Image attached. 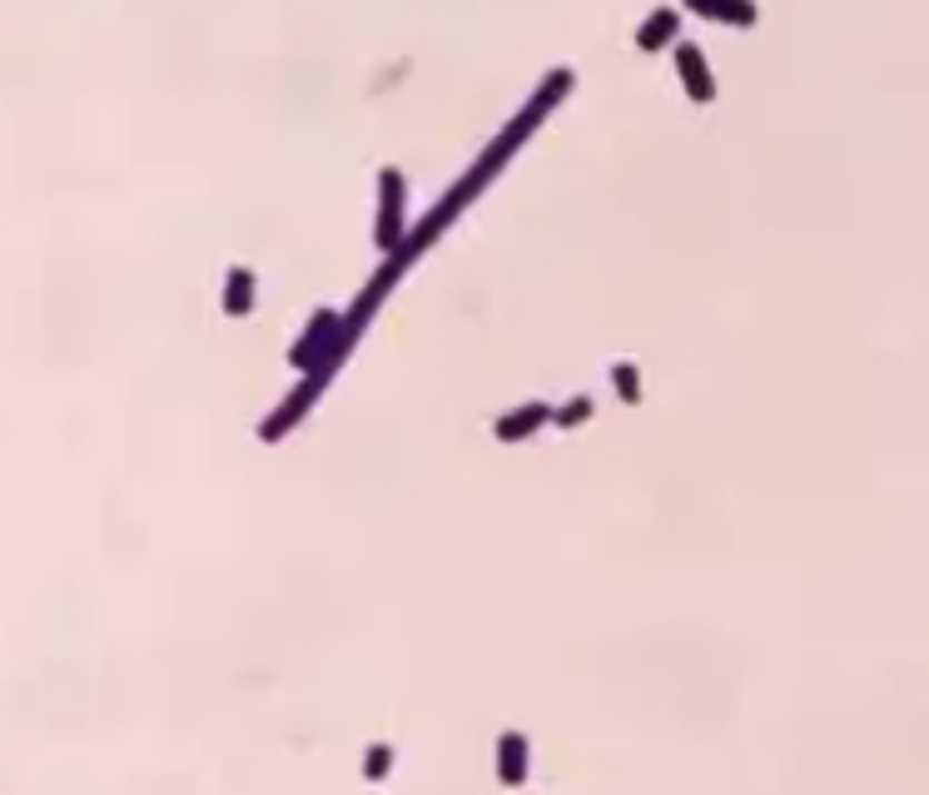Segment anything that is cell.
I'll list each match as a JSON object with an SVG mask.
<instances>
[{"mask_svg": "<svg viewBox=\"0 0 929 795\" xmlns=\"http://www.w3.org/2000/svg\"><path fill=\"white\" fill-rule=\"evenodd\" d=\"M497 781L502 786H522L527 781V736H517V731H502L497 741Z\"/></svg>", "mask_w": 929, "mask_h": 795, "instance_id": "1", "label": "cell"}, {"mask_svg": "<svg viewBox=\"0 0 929 795\" xmlns=\"http://www.w3.org/2000/svg\"><path fill=\"white\" fill-rule=\"evenodd\" d=\"M547 418H557L552 408H542V403H532V408H522V413H507V418H497V438L502 443H517V438H527V433H537Z\"/></svg>", "mask_w": 929, "mask_h": 795, "instance_id": "2", "label": "cell"}, {"mask_svg": "<svg viewBox=\"0 0 929 795\" xmlns=\"http://www.w3.org/2000/svg\"><path fill=\"white\" fill-rule=\"evenodd\" d=\"M616 388H622V398H626V403H636V398H642V384H636V374H632V368H616Z\"/></svg>", "mask_w": 929, "mask_h": 795, "instance_id": "5", "label": "cell"}, {"mask_svg": "<svg viewBox=\"0 0 929 795\" xmlns=\"http://www.w3.org/2000/svg\"><path fill=\"white\" fill-rule=\"evenodd\" d=\"M388 761H393L388 746H373V751H368V781H383V776H388Z\"/></svg>", "mask_w": 929, "mask_h": 795, "instance_id": "3", "label": "cell"}, {"mask_svg": "<svg viewBox=\"0 0 929 795\" xmlns=\"http://www.w3.org/2000/svg\"><path fill=\"white\" fill-rule=\"evenodd\" d=\"M586 413H592V403H572V408H562V413H557V423H562V428H572V423H582Z\"/></svg>", "mask_w": 929, "mask_h": 795, "instance_id": "6", "label": "cell"}, {"mask_svg": "<svg viewBox=\"0 0 929 795\" xmlns=\"http://www.w3.org/2000/svg\"><path fill=\"white\" fill-rule=\"evenodd\" d=\"M229 309H249V274H234V289H229Z\"/></svg>", "mask_w": 929, "mask_h": 795, "instance_id": "4", "label": "cell"}]
</instances>
